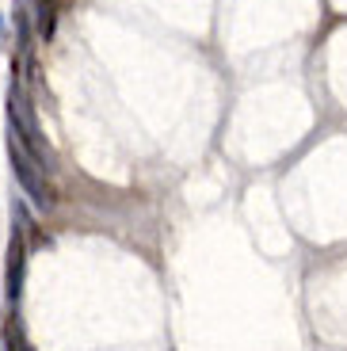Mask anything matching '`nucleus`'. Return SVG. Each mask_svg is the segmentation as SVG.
Returning a JSON list of instances; mask_svg holds the SVG:
<instances>
[{
	"label": "nucleus",
	"mask_w": 347,
	"mask_h": 351,
	"mask_svg": "<svg viewBox=\"0 0 347 351\" xmlns=\"http://www.w3.org/2000/svg\"><path fill=\"white\" fill-rule=\"evenodd\" d=\"M8 340H12V351H35V348H31V343H27V340H16V336H12V332H8Z\"/></svg>",
	"instance_id": "20e7f679"
},
{
	"label": "nucleus",
	"mask_w": 347,
	"mask_h": 351,
	"mask_svg": "<svg viewBox=\"0 0 347 351\" xmlns=\"http://www.w3.org/2000/svg\"><path fill=\"white\" fill-rule=\"evenodd\" d=\"M19 267H23V245H19V237L12 241V298L19 294Z\"/></svg>",
	"instance_id": "f03ea898"
},
{
	"label": "nucleus",
	"mask_w": 347,
	"mask_h": 351,
	"mask_svg": "<svg viewBox=\"0 0 347 351\" xmlns=\"http://www.w3.org/2000/svg\"><path fill=\"white\" fill-rule=\"evenodd\" d=\"M8 153H12V165H16V180L23 184V191L31 195V199H35L38 206H53V202H58V195H53L50 180H46L43 160L31 157V153L23 149V141L16 138V134H12V141H8Z\"/></svg>",
	"instance_id": "f257e3e1"
},
{
	"label": "nucleus",
	"mask_w": 347,
	"mask_h": 351,
	"mask_svg": "<svg viewBox=\"0 0 347 351\" xmlns=\"http://www.w3.org/2000/svg\"><path fill=\"white\" fill-rule=\"evenodd\" d=\"M38 35L50 38L53 35V0H43V16H38Z\"/></svg>",
	"instance_id": "7ed1b4c3"
}]
</instances>
